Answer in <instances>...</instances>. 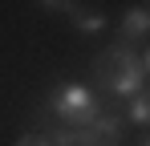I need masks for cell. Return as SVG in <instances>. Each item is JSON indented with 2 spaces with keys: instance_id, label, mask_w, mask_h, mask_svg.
Listing matches in <instances>:
<instances>
[{
  "instance_id": "obj_9",
  "label": "cell",
  "mask_w": 150,
  "mask_h": 146,
  "mask_svg": "<svg viewBox=\"0 0 150 146\" xmlns=\"http://www.w3.org/2000/svg\"><path fill=\"white\" fill-rule=\"evenodd\" d=\"M138 61H142V73H146V81H150V49L142 53V57H138Z\"/></svg>"
},
{
  "instance_id": "obj_5",
  "label": "cell",
  "mask_w": 150,
  "mask_h": 146,
  "mask_svg": "<svg viewBox=\"0 0 150 146\" xmlns=\"http://www.w3.org/2000/svg\"><path fill=\"white\" fill-rule=\"evenodd\" d=\"M69 21H73V28L85 33V37H101V33H105V16H101L98 8H77Z\"/></svg>"
},
{
  "instance_id": "obj_7",
  "label": "cell",
  "mask_w": 150,
  "mask_h": 146,
  "mask_svg": "<svg viewBox=\"0 0 150 146\" xmlns=\"http://www.w3.org/2000/svg\"><path fill=\"white\" fill-rule=\"evenodd\" d=\"M41 8H45V12H61V16H73L81 4H69V0H45Z\"/></svg>"
},
{
  "instance_id": "obj_1",
  "label": "cell",
  "mask_w": 150,
  "mask_h": 146,
  "mask_svg": "<svg viewBox=\"0 0 150 146\" xmlns=\"http://www.w3.org/2000/svg\"><path fill=\"white\" fill-rule=\"evenodd\" d=\"M93 81L101 89V101L110 110V101H130L134 94L146 89V73H142V61L130 45H110L105 53L93 57Z\"/></svg>"
},
{
  "instance_id": "obj_4",
  "label": "cell",
  "mask_w": 150,
  "mask_h": 146,
  "mask_svg": "<svg viewBox=\"0 0 150 146\" xmlns=\"http://www.w3.org/2000/svg\"><path fill=\"white\" fill-rule=\"evenodd\" d=\"M150 37V8H126V16H122V24H118V41L122 45H138V41H146Z\"/></svg>"
},
{
  "instance_id": "obj_8",
  "label": "cell",
  "mask_w": 150,
  "mask_h": 146,
  "mask_svg": "<svg viewBox=\"0 0 150 146\" xmlns=\"http://www.w3.org/2000/svg\"><path fill=\"white\" fill-rule=\"evenodd\" d=\"M16 146H53V142L41 134V130H28V134H21V138H16Z\"/></svg>"
},
{
  "instance_id": "obj_10",
  "label": "cell",
  "mask_w": 150,
  "mask_h": 146,
  "mask_svg": "<svg viewBox=\"0 0 150 146\" xmlns=\"http://www.w3.org/2000/svg\"><path fill=\"white\" fill-rule=\"evenodd\" d=\"M142 146H150V138H146V142H142Z\"/></svg>"
},
{
  "instance_id": "obj_3",
  "label": "cell",
  "mask_w": 150,
  "mask_h": 146,
  "mask_svg": "<svg viewBox=\"0 0 150 146\" xmlns=\"http://www.w3.org/2000/svg\"><path fill=\"white\" fill-rule=\"evenodd\" d=\"M126 138V118L118 110H101L85 130H77V146H122Z\"/></svg>"
},
{
  "instance_id": "obj_6",
  "label": "cell",
  "mask_w": 150,
  "mask_h": 146,
  "mask_svg": "<svg viewBox=\"0 0 150 146\" xmlns=\"http://www.w3.org/2000/svg\"><path fill=\"white\" fill-rule=\"evenodd\" d=\"M126 122H134V126H150V85L142 89V94H134L130 101H126Z\"/></svg>"
},
{
  "instance_id": "obj_2",
  "label": "cell",
  "mask_w": 150,
  "mask_h": 146,
  "mask_svg": "<svg viewBox=\"0 0 150 146\" xmlns=\"http://www.w3.org/2000/svg\"><path fill=\"white\" fill-rule=\"evenodd\" d=\"M101 110H105L101 94L93 89V85H81V81H65V85H57V89L45 97V106H41L45 118L61 122V126H69V130H85Z\"/></svg>"
}]
</instances>
